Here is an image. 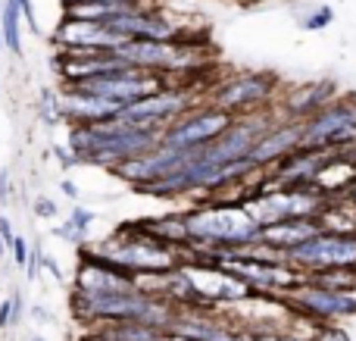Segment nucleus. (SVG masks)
Listing matches in <instances>:
<instances>
[{"label":"nucleus","instance_id":"9","mask_svg":"<svg viewBox=\"0 0 356 341\" xmlns=\"http://www.w3.org/2000/svg\"><path fill=\"white\" fill-rule=\"evenodd\" d=\"M169 332L191 341H253L250 329L225 323L222 317H216V310H178Z\"/></svg>","mask_w":356,"mask_h":341},{"label":"nucleus","instance_id":"4","mask_svg":"<svg viewBox=\"0 0 356 341\" xmlns=\"http://www.w3.org/2000/svg\"><path fill=\"white\" fill-rule=\"evenodd\" d=\"M278 85H282V81H278V75H272V72H238L216 88L209 104L225 110L228 116H234V119L250 116V113L275 106Z\"/></svg>","mask_w":356,"mask_h":341},{"label":"nucleus","instance_id":"3","mask_svg":"<svg viewBox=\"0 0 356 341\" xmlns=\"http://www.w3.org/2000/svg\"><path fill=\"white\" fill-rule=\"evenodd\" d=\"M282 257L303 279L325 273V269H356V232H347V235L319 232L316 238L303 241L300 248L284 251Z\"/></svg>","mask_w":356,"mask_h":341},{"label":"nucleus","instance_id":"8","mask_svg":"<svg viewBox=\"0 0 356 341\" xmlns=\"http://www.w3.org/2000/svg\"><path fill=\"white\" fill-rule=\"evenodd\" d=\"M60 54H97V50H116L125 44L122 35L104 22H81V19H63L54 35Z\"/></svg>","mask_w":356,"mask_h":341},{"label":"nucleus","instance_id":"17","mask_svg":"<svg viewBox=\"0 0 356 341\" xmlns=\"http://www.w3.org/2000/svg\"><path fill=\"white\" fill-rule=\"evenodd\" d=\"M69 223L75 225L79 232H85V235H91V225L97 223V213L91 210V207H81V204H72V210H69Z\"/></svg>","mask_w":356,"mask_h":341},{"label":"nucleus","instance_id":"27","mask_svg":"<svg viewBox=\"0 0 356 341\" xmlns=\"http://www.w3.org/2000/svg\"><path fill=\"white\" fill-rule=\"evenodd\" d=\"M60 191L66 194V198L72 200V204H81V188L75 185L72 179H63V182H60Z\"/></svg>","mask_w":356,"mask_h":341},{"label":"nucleus","instance_id":"15","mask_svg":"<svg viewBox=\"0 0 356 341\" xmlns=\"http://www.w3.org/2000/svg\"><path fill=\"white\" fill-rule=\"evenodd\" d=\"M38 119H41L47 129H56V125L66 122L60 94H54L50 88H41V91H38Z\"/></svg>","mask_w":356,"mask_h":341},{"label":"nucleus","instance_id":"5","mask_svg":"<svg viewBox=\"0 0 356 341\" xmlns=\"http://www.w3.org/2000/svg\"><path fill=\"white\" fill-rule=\"evenodd\" d=\"M288 310H294L307 323H341V319H356V292H332L316 282L303 279L282 298Z\"/></svg>","mask_w":356,"mask_h":341},{"label":"nucleus","instance_id":"25","mask_svg":"<svg viewBox=\"0 0 356 341\" xmlns=\"http://www.w3.org/2000/svg\"><path fill=\"white\" fill-rule=\"evenodd\" d=\"M13 200V179L10 169H0V204H10Z\"/></svg>","mask_w":356,"mask_h":341},{"label":"nucleus","instance_id":"22","mask_svg":"<svg viewBox=\"0 0 356 341\" xmlns=\"http://www.w3.org/2000/svg\"><path fill=\"white\" fill-rule=\"evenodd\" d=\"M10 254H13V260H16V267L25 269L29 254H31V241L25 235H16V238H13V244H10Z\"/></svg>","mask_w":356,"mask_h":341},{"label":"nucleus","instance_id":"14","mask_svg":"<svg viewBox=\"0 0 356 341\" xmlns=\"http://www.w3.org/2000/svg\"><path fill=\"white\" fill-rule=\"evenodd\" d=\"M0 31H3L6 50H10L13 56H22V6H19V0H3Z\"/></svg>","mask_w":356,"mask_h":341},{"label":"nucleus","instance_id":"30","mask_svg":"<svg viewBox=\"0 0 356 341\" xmlns=\"http://www.w3.org/2000/svg\"><path fill=\"white\" fill-rule=\"evenodd\" d=\"M0 238H3L6 244H13V238H16V232H13L10 216H3V213H0Z\"/></svg>","mask_w":356,"mask_h":341},{"label":"nucleus","instance_id":"32","mask_svg":"<svg viewBox=\"0 0 356 341\" xmlns=\"http://www.w3.org/2000/svg\"><path fill=\"white\" fill-rule=\"evenodd\" d=\"M6 251H10V244L3 241V238H0V263H3V257H6Z\"/></svg>","mask_w":356,"mask_h":341},{"label":"nucleus","instance_id":"35","mask_svg":"<svg viewBox=\"0 0 356 341\" xmlns=\"http://www.w3.org/2000/svg\"><path fill=\"white\" fill-rule=\"evenodd\" d=\"M353 163H356V160H353Z\"/></svg>","mask_w":356,"mask_h":341},{"label":"nucleus","instance_id":"6","mask_svg":"<svg viewBox=\"0 0 356 341\" xmlns=\"http://www.w3.org/2000/svg\"><path fill=\"white\" fill-rule=\"evenodd\" d=\"M191 106H197L194 100H191L188 91H181V88H163V91L150 94V97H141L135 100L131 106H125L122 113H119V122H129L135 125V129H150V132H166L169 125L175 122L181 113H188Z\"/></svg>","mask_w":356,"mask_h":341},{"label":"nucleus","instance_id":"34","mask_svg":"<svg viewBox=\"0 0 356 341\" xmlns=\"http://www.w3.org/2000/svg\"><path fill=\"white\" fill-rule=\"evenodd\" d=\"M63 3H66V6H69V3H79V0H63Z\"/></svg>","mask_w":356,"mask_h":341},{"label":"nucleus","instance_id":"2","mask_svg":"<svg viewBox=\"0 0 356 341\" xmlns=\"http://www.w3.org/2000/svg\"><path fill=\"white\" fill-rule=\"evenodd\" d=\"M300 148L328 150L356 160V97H338L319 110L316 116L303 119V138Z\"/></svg>","mask_w":356,"mask_h":341},{"label":"nucleus","instance_id":"1","mask_svg":"<svg viewBox=\"0 0 356 341\" xmlns=\"http://www.w3.org/2000/svg\"><path fill=\"white\" fill-rule=\"evenodd\" d=\"M184 223L191 235L184 244V260L188 254H225L259 241V225L244 210V204L200 200L197 207L184 210Z\"/></svg>","mask_w":356,"mask_h":341},{"label":"nucleus","instance_id":"23","mask_svg":"<svg viewBox=\"0 0 356 341\" xmlns=\"http://www.w3.org/2000/svg\"><path fill=\"white\" fill-rule=\"evenodd\" d=\"M50 157H54L56 163H60L63 169H72V166H79V157L72 154V148L69 144H50V150H47Z\"/></svg>","mask_w":356,"mask_h":341},{"label":"nucleus","instance_id":"33","mask_svg":"<svg viewBox=\"0 0 356 341\" xmlns=\"http://www.w3.org/2000/svg\"><path fill=\"white\" fill-rule=\"evenodd\" d=\"M29 341H44V338H41V335H31V338H29Z\"/></svg>","mask_w":356,"mask_h":341},{"label":"nucleus","instance_id":"24","mask_svg":"<svg viewBox=\"0 0 356 341\" xmlns=\"http://www.w3.org/2000/svg\"><path fill=\"white\" fill-rule=\"evenodd\" d=\"M41 241L31 244V254H29V263H25V279L29 282H38V276H41Z\"/></svg>","mask_w":356,"mask_h":341},{"label":"nucleus","instance_id":"7","mask_svg":"<svg viewBox=\"0 0 356 341\" xmlns=\"http://www.w3.org/2000/svg\"><path fill=\"white\" fill-rule=\"evenodd\" d=\"M234 122V116H228L225 110L213 104L203 106H191L188 113L175 119L166 132H163V141L166 148H200V144H209Z\"/></svg>","mask_w":356,"mask_h":341},{"label":"nucleus","instance_id":"12","mask_svg":"<svg viewBox=\"0 0 356 341\" xmlns=\"http://www.w3.org/2000/svg\"><path fill=\"white\" fill-rule=\"evenodd\" d=\"M319 232H322L319 219H282V223H272L259 229V244L284 254V251L300 248L303 241L316 238Z\"/></svg>","mask_w":356,"mask_h":341},{"label":"nucleus","instance_id":"21","mask_svg":"<svg viewBox=\"0 0 356 341\" xmlns=\"http://www.w3.org/2000/svg\"><path fill=\"white\" fill-rule=\"evenodd\" d=\"M41 273H47L56 285H66V273H63L60 260H56L54 254H47V251H41Z\"/></svg>","mask_w":356,"mask_h":341},{"label":"nucleus","instance_id":"28","mask_svg":"<svg viewBox=\"0 0 356 341\" xmlns=\"http://www.w3.org/2000/svg\"><path fill=\"white\" fill-rule=\"evenodd\" d=\"M13 326V298L0 301V329H10Z\"/></svg>","mask_w":356,"mask_h":341},{"label":"nucleus","instance_id":"20","mask_svg":"<svg viewBox=\"0 0 356 341\" xmlns=\"http://www.w3.org/2000/svg\"><path fill=\"white\" fill-rule=\"evenodd\" d=\"M332 16L334 13L328 10V6H319V10H313V13H307V16H303V29H309V31H319V29H325L328 22H332Z\"/></svg>","mask_w":356,"mask_h":341},{"label":"nucleus","instance_id":"18","mask_svg":"<svg viewBox=\"0 0 356 341\" xmlns=\"http://www.w3.org/2000/svg\"><path fill=\"white\" fill-rule=\"evenodd\" d=\"M309 338H313V341H353L350 335H347L344 326H338V323H319V326H313Z\"/></svg>","mask_w":356,"mask_h":341},{"label":"nucleus","instance_id":"11","mask_svg":"<svg viewBox=\"0 0 356 341\" xmlns=\"http://www.w3.org/2000/svg\"><path fill=\"white\" fill-rule=\"evenodd\" d=\"M300 138H303V122H297V119H282V122H275L253 144L247 160L257 169H272L275 163H282L284 157L300 148Z\"/></svg>","mask_w":356,"mask_h":341},{"label":"nucleus","instance_id":"26","mask_svg":"<svg viewBox=\"0 0 356 341\" xmlns=\"http://www.w3.org/2000/svg\"><path fill=\"white\" fill-rule=\"evenodd\" d=\"M19 6H22V16H25V22H29V29L35 31V35H41V25H38V16H35V10H31V0H19Z\"/></svg>","mask_w":356,"mask_h":341},{"label":"nucleus","instance_id":"13","mask_svg":"<svg viewBox=\"0 0 356 341\" xmlns=\"http://www.w3.org/2000/svg\"><path fill=\"white\" fill-rule=\"evenodd\" d=\"M353 179H356V163L350 160V157L332 154L325 163H322L319 173H316L313 188H319L322 194L334 198V194H344L347 188L353 185Z\"/></svg>","mask_w":356,"mask_h":341},{"label":"nucleus","instance_id":"31","mask_svg":"<svg viewBox=\"0 0 356 341\" xmlns=\"http://www.w3.org/2000/svg\"><path fill=\"white\" fill-rule=\"evenodd\" d=\"M22 313H25V298L22 292H16L13 294V326H16V319H22Z\"/></svg>","mask_w":356,"mask_h":341},{"label":"nucleus","instance_id":"19","mask_svg":"<svg viewBox=\"0 0 356 341\" xmlns=\"http://www.w3.org/2000/svg\"><path fill=\"white\" fill-rule=\"evenodd\" d=\"M31 213H35L38 219H44V223H47V219L60 216V207H56V200L47 198V194H35V198H31Z\"/></svg>","mask_w":356,"mask_h":341},{"label":"nucleus","instance_id":"10","mask_svg":"<svg viewBox=\"0 0 356 341\" xmlns=\"http://www.w3.org/2000/svg\"><path fill=\"white\" fill-rule=\"evenodd\" d=\"M341 94H338V85L332 79H322V81H307V85H297L291 88L284 97L275 100V110L282 119H303L316 116L319 110H325L328 104H334Z\"/></svg>","mask_w":356,"mask_h":341},{"label":"nucleus","instance_id":"29","mask_svg":"<svg viewBox=\"0 0 356 341\" xmlns=\"http://www.w3.org/2000/svg\"><path fill=\"white\" fill-rule=\"evenodd\" d=\"M31 319H35L38 326H50V323H56V319H54V313H50L47 307H41V304H38V307H31Z\"/></svg>","mask_w":356,"mask_h":341},{"label":"nucleus","instance_id":"16","mask_svg":"<svg viewBox=\"0 0 356 341\" xmlns=\"http://www.w3.org/2000/svg\"><path fill=\"white\" fill-rule=\"evenodd\" d=\"M50 235H54V238H60V241H66L69 248H75V251H79V248H85V244H88V238H91V235H85V232H79V229H75V225L69 223V219H66V223H60V225H54V229H50Z\"/></svg>","mask_w":356,"mask_h":341}]
</instances>
